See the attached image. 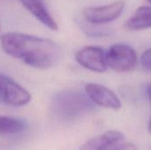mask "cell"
Returning a JSON list of instances; mask_svg holds the SVG:
<instances>
[{"label": "cell", "mask_w": 151, "mask_h": 150, "mask_svg": "<svg viewBox=\"0 0 151 150\" xmlns=\"http://www.w3.org/2000/svg\"><path fill=\"white\" fill-rule=\"evenodd\" d=\"M0 45L7 55L37 69H49L61 57V50L55 42L24 33L1 34Z\"/></svg>", "instance_id": "cell-1"}, {"label": "cell", "mask_w": 151, "mask_h": 150, "mask_svg": "<svg viewBox=\"0 0 151 150\" xmlns=\"http://www.w3.org/2000/svg\"><path fill=\"white\" fill-rule=\"evenodd\" d=\"M93 108L92 102L83 94L76 91L58 93L53 99V109L56 115L64 120H72L88 112Z\"/></svg>", "instance_id": "cell-2"}, {"label": "cell", "mask_w": 151, "mask_h": 150, "mask_svg": "<svg viewBox=\"0 0 151 150\" xmlns=\"http://www.w3.org/2000/svg\"><path fill=\"white\" fill-rule=\"evenodd\" d=\"M108 67L118 72H126L134 70L138 62L135 50L125 43H116L106 52Z\"/></svg>", "instance_id": "cell-3"}, {"label": "cell", "mask_w": 151, "mask_h": 150, "mask_svg": "<svg viewBox=\"0 0 151 150\" xmlns=\"http://www.w3.org/2000/svg\"><path fill=\"white\" fill-rule=\"evenodd\" d=\"M0 99L8 105L20 107L31 101V95L12 79L0 74Z\"/></svg>", "instance_id": "cell-4"}, {"label": "cell", "mask_w": 151, "mask_h": 150, "mask_svg": "<svg viewBox=\"0 0 151 150\" xmlns=\"http://www.w3.org/2000/svg\"><path fill=\"white\" fill-rule=\"evenodd\" d=\"M125 3L113 2L109 4L88 7L83 11L84 19L90 24H105L117 19L123 12Z\"/></svg>", "instance_id": "cell-5"}, {"label": "cell", "mask_w": 151, "mask_h": 150, "mask_svg": "<svg viewBox=\"0 0 151 150\" xmlns=\"http://www.w3.org/2000/svg\"><path fill=\"white\" fill-rule=\"evenodd\" d=\"M75 60L82 67L96 72H104L108 68L106 52L97 46H87L78 50Z\"/></svg>", "instance_id": "cell-6"}, {"label": "cell", "mask_w": 151, "mask_h": 150, "mask_svg": "<svg viewBox=\"0 0 151 150\" xmlns=\"http://www.w3.org/2000/svg\"><path fill=\"white\" fill-rule=\"evenodd\" d=\"M85 93L92 103L98 106L112 110L121 108V102L118 95L105 86L97 83H88L85 85Z\"/></svg>", "instance_id": "cell-7"}, {"label": "cell", "mask_w": 151, "mask_h": 150, "mask_svg": "<svg viewBox=\"0 0 151 150\" xmlns=\"http://www.w3.org/2000/svg\"><path fill=\"white\" fill-rule=\"evenodd\" d=\"M124 140V134L116 130H111L92 138L79 150H112Z\"/></svg>", "instance_id": "cell-8"}, {"label": "cell", "mask_w": 151, "mask_h": 150, "mask_svg": "<svg viewBox=\"0 0 151 150\" xmlns=\"http://www.w3.org/2000/svg\"><path fill=\"white\" fill-rule=\"evenodd\" d=\"M22 5L42 24L50 30L57 31L58 23L48 11L43 0H19Z\"/></svg>", "instance_id": "cell-9"}, {"label": "cell", "mask_w": 151, "mask_h": 150, "mask_svg": "<svg viewBox=\"0 0 151 150\" xmlns=\"http://www.w3.org/2000/svg\"><path fill=\"white\" fill-rule=\"evenodd\" d=\"M125 27L129 31H141L151 28V5L139 7L126 21Z\"/></svg>", "instance_id": "cell-10"}, {"label": "cell", "mask_w": 151, "mask_h": 150, "mask_svg": "<svg viewBox=\"0 0 151 150\" xmlns=\"http://www.w3.org/2000/svg\"><path fill=\"white\" fill-rule=\"evenodd\" d=\"M27 129V123L17 118L0 115V136L15 135Z\"/></svg>", "instance_id": "cell-11"}, {"label": "cell", "mask_w": 151, "mask_h": 150, "mask_svg": "<svg viewBox=\"0 0 151 150\" xmlns=\"http://www.w3.org/2000/svg\"><path fill=\"white\" fill-rule=\"evenodd\" d=\"M141 64L145 71L151 72V48L142 54L141 57Z\"/></svg>", "instance_id": "cell-12"}, {"label": "cell", "mask_w": 151, "mask_h": 150, "mask_svg": "<svg viewBox=\"0 0 151 150\" xmlns=\"http://www.w3.org/2000/svg\"><path fill=\"white\" fill-rule=\"evenodd\" d=\"M112 150H138L137 148L132 143H123L121 142L118 146H116Z\"/></svg>", "instance_id": "cell-13"}, {"label": "cell", "mask_w": 151, "mask_h": 150, "mask_svg": "<svg viewBox=\"0 0 151 150\" xmlns=\"http://www.w3.org/2000/svg\"><path fill=\"white\" fill-rule=\"evenodd\" d=\"M148 95H149V98H150L151 104V84L148 87ZM149 131H150V133H151V116L150 118V122H149Z\"/></svg>", "instance_id": "cell-14"}, {"label": "cell", "mask_w": 151, "mask_h": 150, "mask_svg": "<svg viewBox=\"0 0 151 150\" xmlns=\"http://www.w3.org/2000/svg\"><path fill=\"white\" fill-rule=\"evenodd\" d=\"M147 1H148V2H149V3L151 4V0H147Z\"/></svg>", "instance_id": "cell-15"}, {"label": "cell", "mask_w": 151, "mask_h": 150, "mask_svg": "<svg viewBox=\"0 0 151 150\" xmlns=\"http://www.w3.org/2000/svg\"><path fill=\"white\" fill-rule=\"evenodd\" d=\"M0 30H1V27H0Z\"/></svg>", "instance_id": "cell-16"}]
</instances>
